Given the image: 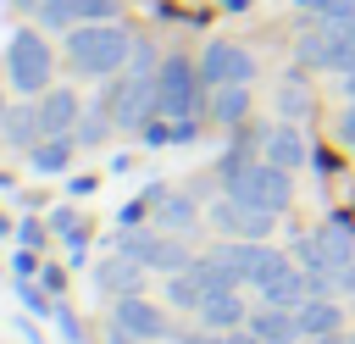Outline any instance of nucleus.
Masks as SVG:
<instances>
[{"label":"nucleus","mask_w":355,"mask_h":344,"mask_svg":"<svg viewBox=\"0 0 355 344\" xmlns=\"http://www.w3.org/2000/svg\"><path fill=\"white\" fill-rule=\"evenodd\" d=\"M6 233H11V222H6V216H0V239H6Z\"/></svg>","instance_id":"obj_41"},{"label":"nucleus","mask_w":355,"mask_h":344,"mask_svg":"<svg viewBox=\"0 0 355 344\" xmlns=\"http://www.w3.org/2000/svg\"><path fill=\"white\" fill-rule=\"evenodd\" d=\"M250 327H255L266 344H300V316H294V305H255V311H250Z\"/></svg>","instance_id":"obj_17"},{"label":"nucleus","mask_w":355,"mask_h":344,"mask_svg":"<svg viewBox=\"0 0 355 344\" xmlns=\"http://www.w3.org/2000/svg\"><path fill=\"white\" fill-rule=\"evenodd\" d=\"M300 11H311V17H338V11H355L349 0H294Z\"/></svg>","instance_id":"obj_29"},{"label":"nucleus","mask_w":355,"mask_h":344,"mask_svg":"<svg viewBox=\"0 0 355 344\" xmlns=\"http://www.w3.org/2000/svg\"><path fill=\"white\" fill-rule=\"evenodd\" d=\"M128 72H161V50L150 44V39H133V55H128Z\"/></svg>","instance_id":"obj_26"},{"label":"nucleus","mask_w":355,"mask_h":344,"mask_svg":"<svg viewBox=\"0 0 355 344\" xmlns=\"http://www.w3.org/2000/svg\"><path fill=\"white\" fill-rule=\"evenodd\" d=\"M122 11V0H78V22H111Z\"/></svg>","instance_id":"obj_28"},{"label":"nucleus","mask_w":355,"mask_h":344,"mask_svg":"<svg viewBox=\"0 0 355 344\" xmlns=\"http://www.w3.org/2000/svg\"><path fill=\"white\" fill-rule=\"evenodd\" d=\"M6 6H17V11H33V6H39V0H6Z\"/></svg>","instance_id":"obj_38"},{"label":"nucleus","mask_w":355,"mask_h":344,"mask_svg":"<svg viewBox=\"0 0 355 344\" xmlns=\"http://www.w3.org/2000/svg\"><path fill=\"white\" fill-rule=\"evenodd\" d=\"M200 94H205L200 61H189L183 50H166L161 55V72H155V111L161 117H194L200 111Z\"/></svg>","instance_id":"obj_3"},{"label":"nucleus","mask_w":355,"mask_h":344,"mask_svg":"<svg viewBox=\"0 0 355 344\" xmlns=\"http://www.w3.org/2000/svg\"><path fill=\"white\" fill-rule=\"evenodd\" d=\"M17 239H22V244H33V250H39V244H44V227H39V222H33V216H22V222H17Z\"/></svg>","instance_id":"obj_30"},{"label":"nucleus","mask_w":355,"mask_h":344,"mask_svg":"<svg viewBox=\"0 0 355 344\" xmlns=\"http://www.w3.org/2000/svg\"><path fill=\"white\" fill-rule=\"evenodd\" d=\"M50 233H61V239H67V250H72V261L83 266V239H89V233H83V222H78V211H72V205L50 211Z\"/></svg>","instance_id":"obj_23"},{"label":"nucleus","mask_w":355,"mask_h":344,"mask_svg":"<svg viewBox=\"0 0 355 344\" xmlns=\"http://www.w3.org/2000/svg\"><path fill=\"white\" fill-rule=\"evenodd\" d=\"M61 39H67V61H72V72H83V78H111V72L128 67L139 33L122 28V22L111 17V22H78V28H67Z\"/></svg>","instance_id":"obj_1"},{"label":"nucleus","mask_w":355,"mask_h":344,"mask_svg":"<svg viewBox=\"0 0 355 344\" xmlns=\"http://www.w3.org/2000/svg\"><path fill=\"white\" fill-rule=\"evenodd\" d=\"M89 283L105 294V300H122V294H139L144 289V266L133 261V255H105V261H94V272H89Z\"/></svg>","instance_id":"obj_10"},{"label":"nucleus","mask_w":355,"mask_h":344,"mask_svg":"<svg viewBox=\"0 0 355 344\" xmlns=\"http://www.w3.org/2000/svg\"><path fill=\"white\" fill-rule=\"evenodd\" d=\"M211 122H222V128L250 122V83H216L211 89Z\"/></svg>","instance_id":"obj_18"},{"label":"nucleus","mask_w":355,"mask_h":344,"mask_svg":"<svg viewBox=\"0 0 355 344\" xmlns=\"http://www.w3.org/2000/svg\"><path fill=\"white\" fill-rule=\"evenodd\" d=\"M194 316H200V327H216V333H233V327H244V322H250V311H244L239 289H216V294H205V305H200Z\"/></svg>","instance_id":"obj_15"},{"label":"nucleus","mask_w":355,"mask_h":344,"mask_svg":"<svg viewBox=\"0 0 355 344\" xmlns=\"http://www.w3.org/2000/svg\"><path fill=\"white\" fill-rule=\"evenodd\" d=\"M50 67H55V55L44 44V28H17L6 39V83L17 94H28V100L44 94L50 89Z\"/></svg>","instance_id":"obj_2"},{"label":"nucleus","mask_w":355,"mask_h":344,"mask_svg":"<svg viewBox=\"0 0 355 344\" xmlns=\"http://www.w3.org/2000/svg\"><path fill=\"white\" fill-rule=\"evenodd\" d=\"M344 100H355V72H344Z\"/></svg>","instance_id":"obj_37"},{"label":"nucleus","mask_w":355,"mask_h":344,"mask_svg":"<svg viewBox=\"0 0 355 344\" xmlns=\"http://www.w3.org/2000/svg\"><path fill=\"white\" fill-rule=\"evenodd\" d=\"M17 300H22V311H33V316H55V300H50V289H39L33 277H17Z\"/></svg>","instance_id":"obj_25"},{"label":"nucleus","mask_w":355,"mask_h":344,"mask_svg":"<svg viewBox=\"0 0 355 344\" xmlns=\"http://www.w3.org/2000/svg\"><path fill=\"white\" fill-rule=\"evenodd\" d=\"M349 344H355V338H349Z\"/></svg>","instance_id":"obj_43"},{"label":"nucleus","mask_w":355,"mask_h":344,"mask_svg":"<svg viewBox=\"0 0 355 344\" xmlns=\"http://www.w3.org/2000/svg\"><path fill=\"white\" fill-rule=\"evenodd\" d=\"M261 155H266L272 166L300 172V166L311 161V144H305V133H300L294 122H277V128H266V133H261Z\"/></svg>","instance_id":"obj_11"},{"label":"nucleus","mask_w":355,"mask_h":344,"mask_svg":"<svg viewBox=\"0 0 355 344\" xmlns=\"http://www.w3.org/2000/svg\"><path fill=\"white\" fill-rule=\"evenodd\" d=\"M11 266H17V277H33V272H39V255H33V244H22Z\"/></svg>","instance_id":"obj_31"},{"label":"nucleus","mask_w":355,"mask_h":344,"mask_svg":"<svg viewBox=\"0 0 355 344\" xmlns=\"http://www.w3.org/2000/svg\"><path fill=\"white\" fill-rule=\"evenodd\" d=\"M139 344H155V338H178V327H172V316L155 305V300H144V294H122L116 300V311H111Z\"/></svg>","instance_id":"obj_9"},{"label":"nucleus","mask_w":355,"mask_h":344,"mask_svg":"<svg viewBox=\"0 0 355 344\" xmlns=\"http://www.w3.org/2000/svg\"><path fill=\"white\" fill-rule=\"evenodd\" d=\"M33 100H39V122H44V133H72L78 117H83V100H78L72 89H44V94H33Z\"/></svg>","instance_id":"obj_13"},{"label":"nucleus","mask_w":355,"mask_h":344,"mask_svg":"<svg viewBox=\"0 0 355 344\" xmlns=\"http://www.w3.org/2000/svg\"><path fill=\"white\" fill-rule=\"evenodd\" d=\"M116 250L122 255H133L144 272H183L194 255L183 250V233H166V227H122V239H116Z\"/></svg>","instance_id":"obj_5"},{"label":"nucleus","mask_w":355,"mask_h":344,"mask_svg":"<svg viewBox=\"0 0 355 344\" xmlns=\"http://www.w3.org/2000/svg\"><path fill=\"white\" fill-rule=\"evenodd\" d=\"M150 205H155V227H166V233H189L194 222H205V211H200L194 194H183V189H161Z\"/></svg>","instance_id":"obj_12"},{"label":"nucleus","mask_w":355,"mask_h":344,"mask_svg":"<svg viewBox=\"0 0 355 344\" xmlns=\"http://www.w3.org/2000/svg\"><path fill=\"white\" fill-rule=\"evenodd\" d=\"M277 105H283L288 117H305V111H311V89H305V78H300V72H288V78H283Z\"/></svg>","instance_id":"obj_24"},{"label":"nucleus","mask_w":355,"mask_h":344,"mask_svg":"<svg viewBox=\"0 0 355 344\" xmlns=\"http://www.w3.org/2000/svg\"><path fill=\"white\" fill-rule=\"evenodd\" d=\"M111 128H116V117H111V105L105 100H94L83 117H78V128H72V139L83 144V150H94V144H105L111 139Z\"/></svg>","instance_id":"obj_21"},{"label":"nucleus","mask_w":355,"mask_h":344,"mask_svg":"<svg viewBox=\"0 0 355 344\" xmlns=\"http://www.w3.org/2000/svg\"><path fill=\"white\" fill-rule=\"evenodd\" d=\"M205 222L216 227V239H266L272 233V222H277V211H266V205H250V200H239V194H216L211 205H205Z\"/></svg>","instance_id":"obj_6"},{"label":"nucleus","mask_w":355,"mask_h":344,"mask_svg":"<svg viewBox=\"0 0 355 344\" xmlns=\"http://www.w3.org/2000/svg\"><path fill=\"white\" fill-rule=\"evenodd\" d=\"M205 283H200V272H194V261L183 266V272H166V305H178V311H200L205 305Z\"/></svg>","instance_id":"obj_20"},{"label":"nucleus","mask_w":355,"mask_h":344,"mask_svg":"<svg viewBox=\"0 0 355 344\" xmlns=\"http://www.w3.org/2000/svg\"><path fill=\"white\" fill-rule=\"evenodd\" d=\"M22 338H28V344H44V338H39V327H33V322H22Z\"/></svg>","instance_id":"obj_36"},{"label":"nucleus","mask_w":355,"mask_h":344,"mask_svg":"<svg viewBox=\"0 0 355 344\" xmlns=\"http://www.w3.org/2000/svg\"><path fill=\"white\" fill-rule=\"evenodd\" d=\"M6 111H11V100H6V94H0V122H6Z\"/></svg>","instance_id":"obj_39"},{"label":"nucleus","mask_w":355,"mask_h":344,"mask_svg":"<svg viewBox=\"0 0 355 344\" xmlns=\"http://www.w3.org/2000/svg\"><path fill=\"white\" fill-rule=\"evenodd\" d=\"M105 105H111V117H116L122 133H139L150 117H161V111H155V78H150V72H122V78L111 83Z\"/></svg>","instance_id":"obj_7"},{"label":"nucleus","mask_w":355,"mask_h":344,"mask_svg":"<svg viewBox=\"0 0 355 344\" xmlns=\"http://www.w3.org/2000/svg\"><path fill=\"white\" fill-rule=\"evenodd\" d=\"M338 139H344V150L355 155V100H349V111L338 117Z\"/></svg>","instance_id":"obj_32"},{"label":"nucleus","mask_w":355,"mask_h":344,"mask_svg":"<svg viewBox=\"0 0 355 344\" xmlns=\"http://www.w3.org/2000/svg\"><path fill=\"white\" fill-rule=\"evenodd\" d=\"M6 189H11V178H6V172H0V194H6Z\"/></svg>","instance_id":"obj_40"},{"label":"nucleus","mask_w":355,"mask_h":344,"mask_svg":"<svg viewBox=\"0 0 355 344\" xmlns=\"http://www.w3.org/2000/svg\"><path fill=\"white\" fill-rule=\"evenodd\" d=\"M349 6H355V0H349Z\"/></svg>","instance_id":"obj_42"},{"label":"nucleus","mask_w":355,"mask_h":344,"mask_svg":"<svg viewBox=\"0 0 355 344\" xmlns=\"http://www.w3.org/2000/svg\"><path fill=\"white\" fill-rule=\"evenodd\" d=\"M55 327H61V338H67V344H89V333H83V322H78V311H72V305H55Z\"/></svg>","instance_id":"obj_27"},{"label":"nucleus","mask_w":355,"mask_h":344,"mask_svg":"<svg viewBox=\"0 0 355 344\" xmlns=\"http://www.w3.org/2000/svg\"><path fill=\"white\" fill-rule=\"evenodd\" d=\"M222 189L239 194V200H250V205H266V211H277V216L294 205V178H288V166H272L266 155L250 161V166H239V172H227Z\"/></svg>","instance_id":"obj_4"},{"label":"nucleus","mask_w":355,"mask_h":344,"mask_svg":"<svg viewBox=\"0 0 355 344\" xmlns=\"http://www.w3.org/2000/svg\"><path fill=\"white\" fill-rule=\"evenodd\" d=\"M33 22L44 33H67V28H78V0H39L33 6Z\"/></svg>","instance_id":"obj_22"},{"label":"nucleus","mask_w":355,"mask_h":344,"mask_svg":"<svg viewBox=\"0 0 355 344\" xmlns=\"http://www.w3.org/2000/svg\"><path fill=\"white\" fill-rule=\"evenodd\" d=\"M294 316H300V338H322V333H338V327H344V311H338L327 294H305V300L294 305Z\"/></svg>","instance_id":"obj_16"},{"label":"nucleus","mask_w":355,"mask_h":344,"mask_svg":"<svg viewBox=\"0 0 355 344\" xmlns=\"http://www.w3.org/2000/svg\"><path fill=\"white\" fill-rule=\"evenodd\" d=\"M105 344H139V338H133V333H128V327L111 316V327H105Z\"/></svg>","instance_id":"obj_33"},{"label":"nucleus","mask_w":355,"mask_h":344,"mask_svg":"<svg viewBox=\"0 0 355 344\" xmlns=\"http://www.w3.org/2000/svg\"><path fill=\"white\" fill-rule=\"evenodd\" d=\"M72 150H78V139H72V133H44V139L28 150V161H33V172L55 178V172H67V166H72Z\"/></svg>","instance_id":"obj_19"},{"label":"nucleus","mask_w":355,"mask_h":344,"mask_svg":"<svg viewBox=\"0 0 355 344\" xmlns=\"http://www.w3.org/2000/svg\"><path fill=\"white\" fill-rule=\"evenodd\" d=\"M255 72H261V61H255L244 44H233V39H211V44L200 50V78H205V89H216V83H255Z\"/></svg>","instance_id":"obj_8"},{"label":"nucleus","mask_w":355,"mask_h":344,"mask_svg":"<svg viewBox=\"0 0 355 344\" xmlns=\"http://www.w3.org/2000/svg\"><path fill=\"white\" fill-rule=\"evenodd\" d=\"M216 6H222V11H233V17H239V11H250V6H255V0H216Z\"/></svg>","instance_id":"obj_35"},{"label":"nucleus","mask_w":355,"mask_h":344,"mask_svg":"<svg viewBox=\"0 0 355 344\" xmlns=\"http://www.w3.org/2000/svg\"><path fill=\"white\" fill-rule=\"evenodd\" d=\"M0 139H6L11 150H33V144L44 139L39 100H28V94H22V105H11V111H6V122H0Z\"/></svg>","instance_id":"obj_14"},{"label":"nucleus","mask_w":355,"mask_h":344,"mask_svg":"<svg viewBox=\"0 0 355 344\" xmlns=\"http://www.w3.org/2000/svg\"><path fill=\"white\" fill-rule=\"evenodd\" d=\"M338 289H344V294H355V261H349V266L338 272Z\"/></svg>","instance_id":"obj_34"}]
</instances>
